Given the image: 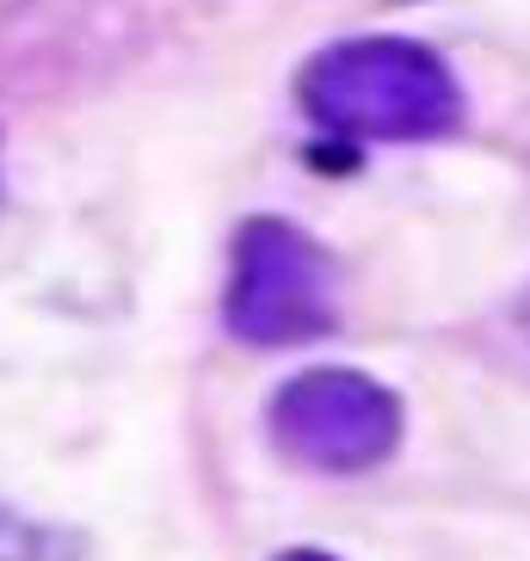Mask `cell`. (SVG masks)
<instances>
[{
    "label": "cell",
    "mask_w": 530,
    "mask_h": 561,
    "mask_svg": "<svg viewBox=\"0 0 530 561\" xmlns=\"http://www.w3.org/2000/svg\"><path fill=\"white\" fill-rule=\"evenodd\" d=\"M525 321H530V309H525Z\"/></svg>",
    "instance_id": "cell-6"
},
{
    "label": "cell",
    "mask_w": 530,
    "mask_h": 561,
    "mask_svg": "<svg viewBox=\"0 0 530 561\" xmlns=\"http://www.w3.org/2000/svg\"><path fill=\"white\" fill-rule=\"evenodd\" d=\"M272 445L297 469L315 476H365L395 457L401 445V401L365 370L346 364H315L290 377L265 408Z\"/></svg>",
    "instance_id": "cell-3"
},
{
    "label": "cell",
    "mask_w": 530,
    "mask_h": 561,
    "mask_svg": "<svg viewBox=\"0 0 530 561\" xmlns=\"http://www.w3.org/2000/svg\"><path fill=\"white\" fill-rule=\"evenodd\" d=\"M278 561H333V556H321V549H284Z\"/></svg>",
    "instance_id": "cell-5"
},
{
    "label": "cell",
    "mask_w": 530,
    "mask_h": 561,
    "mask_svg": "<svg viewBox=\"0 0 530 561\" xmlns=\"http://www.w3.org/2000/svg\"><path fill=\"white\" fill-rule=\"evenodd\" d=\"M222 321L234 340H247L260 352L327 340L339 328V284H333L327 248L284 216L241 222Z\"/></svg>",
    "instance_id": "cell-2"
},
{
    "label": "cell",
    "mask_w": 530,
    "mask_h": 561,
    "mask_svg": "<svg viewBox=\"0 0 530 561\" xmlns=\"http://www.w3.org/2000/svg\"><path fill=\"white\" fill-rule=\"evenodd\" d=\"M81 556H87L81 530L44 525V518L0 500V561H81Z\"/></svg>",
    "instance_id": "cell-4"
},
{
    "label": "cell",
    "mask_w": 530,
    "mask_h": 561,
    "mask_svg": "<svg viewBox=\"0 0 530 561\" xmlns=\"http://www.w3.org/2000/svg\"><path fill=\"white\" fill-rule=\"evenodd\" d=\"M302 112L352 142H431L463 124V87L414 37L333 44L297 81Z\"/></svg>",
    "instance_id": "cell-1"
}]
</instances>
